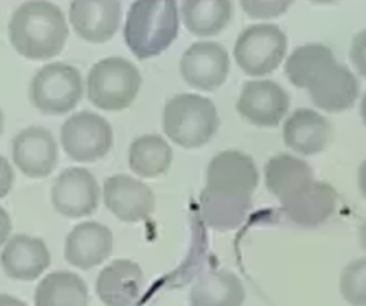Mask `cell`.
I'll return each mask as SVG.
<instances>
[{
    "label": "cell",
    "mask_w": 366,
    "mask_h": 306,
    "mask_svg": "<svg viewBox=\"0 0 366 306\" xmlns=\"http://www.w3.org/2000/svg\"><path fill=\"white\" fill-rule=\"evenodd\" d=\"M8 34L18 54L30 60H48L64 49L69 26L58 5L34 0L15 10Z\"/></svg>",
    "instance_id": "1"
},
{
    "label": "cell",
    "mask_w": 366,
    "mask_h": 306,
    "mask_svg": "<svg viewBox=\"0 0 366 306\" xmlns=\"http://www.w3.org/2000/svg\"><path fill=\"white\" fill-rule=\"evenodd\" d=\"M178 33V6L174 0H138L129 8L124 40L137 59L162 54Z\"/></svg>",
    "instance_id": "2"
},
{
    "label": "cell",
    "mask_w": 366,
    "mask_h": 306,
    "mask_svg": "<svg viewBox=\"0 0 366 306\" xmlns=\"http://www.w3.org/2000/svg\"><path fill=\"white\" fill-rule=\"evenodd\" d=\"M220 120L212 100L198 94H178L164 109V133L184 149L202 148L218 132Z\"/></svg>",
    "instance_id": "3"
},
{
    "label": "cell",
    "mask_w": 366,
    "mask_h": 306,
    "mask_svg": "<svg viewBox=\"0 0 366 306\" xmlns=\"http://www.w3.org/2000/svg\"><path fill=\"white\" fill-rule=\"evenodd\" d=\"M142 83V75L132 61L109 56L92 66L86 78L88 99L102 110L120 112L132 105Z\"/></svg>",
    "instance_id": "4"
},
{
    "label": "cell",
    "mask_w": 366,
    "mask_h": 306,
    "mask_svg": "<svg viewBox=\"0 0 366 306\" xmlns=\"http://www.w3.org/2000/svg\"><path fill=\"white\" fill-rule=\"evenodd\" d=\"M84 85L79 70L65 63L46 64L34 75L29 99L45 115H64L76 108L83 98Z\"/></svg>",
    "instance_id": "5"
},
{
    "label": "cell",
    "mask_w": 366,
    "mask_h": 306,
    "mask_svg": "<svg viewBox=\"0 0 366 306\" xmlns=\"http://www.w3.org/2000/svg\"><path fill=\"white\" fill-rule=\"evenodd\" d=\"M287 49V35L277 25L257 24L239 35L234 56L245 74L265 76L282 64Z\"/></svg>",
    "instance_id": "6"
},
{
    "label": "cell",
    "mask_w": 366,
    "mask_h": 306,
    "mask_svg": "<svg viewBox=\"0 0 366 306\" xmlns=\"http://www.w3.org/2000/svg\"><path fill=\"white\" fill-rule=\"evenodd\" d=\"M61 147L78 163L104 158L113 147V129L99 114L79 112L65 120L60 130Z\"/></svg>",
    "instance_id": "7"
},
{
    "label": "cell",
    "mask_w": 366,
    "mask_h": 306,
    "mask_svg": "<svg viewBox=\"0 0 366 306\" xmlns=\"http://www.w3.org/2000/svg\"><path fill=\"white\" fill-rule=\"evenodd\" d=\"M259 172L252 157L237 150L217 154L207 170V189L228 198L249 199L257 190Z\"/></svg>",
    "instance_id": "8"
},
{
    "label": "cell",
    "mask_w": 366,
    "mask_h": 306,
    "mask_svg": "<svg viewBox=\"0 0 366 306\" xmlns=\"http://www.w3.org/2000/svg\"><path fill=\"white\" fill-rule=\"evenodd\" d=\"M230 71L228 50L215 41L194 43L180 60V73L194 89L214 92Z\"/></svg>",
    "instance_id": "9"
},
{
    "label": "cell",
    "mask_w": 366,
    "mask_h": 306,
    "mask_svg": "<svg viewBox=\"0 0 366 306\" xmlns=\"http://www.w3.org/2000/svg\"><path fill=\"white\" fill-rule=\"evenodd\" d=\"M312 103L327 113L352 108L359 97V82L347 65L330 61L312 75L307 87Z\"/></svg>",
    "instance_id": "10"
},
{
    "label": "cell",
    "mask_w": 366,
    "mask_h": 306,
    "mask_svg": "<svg viewBox=\"0 0 366 306\" xmlns=\"http://www.w3.org/2000/svg\"><path fill=\"white\" fill-rule=\"evenodd\" d=\"M100 188L94 175L84 168L64 170L55 180L51 203L60 215L80 219L94 214L99 205Z\"/></svg>",
    "instance_id": "11"
},
{
    "label": "cell",
    "mask_w": 366,
    "mask_h": 306,
    "mask_svg": "<svg viewBox=\"0 0 366 306\" xmlns=\"http://www.w3.org/2000/svg\"><path fill=\"white\" fill-rule=\"evenodd\" d=\"M289 107V94L272 80L247 82L237 104L239 114L245 120L262 128H277Z\"/></svg>",
    "instance_id": "12"
},
{
    "label": "cell",
    "mask_w": 366,
    "mask_h": 306,
    "mask_svg": "<svg viewBox=\"0 0 366 306\" xmlns=\"http://www.w3.org/2000/svg\"><path fill=\"white\" fill-rule=\"evenodd\" d=\"M105 207L124 222L147 220L155 210V195L147 184L125 174L105 179Z\"/></svg>",
    "instance_id": "13"
},
{
    "label": "cell",
    "mask_w": 366,
    "mask_h": 306,
    "mask_svg": "<svg viewBox=\"0 0 366 306\" xmlns=\"http://www.w3.org/2000/svg\"><path fill=\"white\" fill-rule=\"evenodd\" d=\"M69 19L81 39L102 44L119 29L122 4L118 0H74L70 3Z\"/></svg>",
    "instance_id": "14"
},
{
    "label": "cell",
    "mask_w": 366,
    "mask_h": 306,
    "mask_svg": "<svg viewBox=\"0 0 366 306\" xmlns=\"http://www.w3.org/2000/svg\"><path fill=\"white\" fill-rule=\"evenodd\" d=\"M13 160L29 178H46L58 164V145L53 134L41 127H29L15 135Z\"/></svg>",
    "instance_id": "15"
},
{
    "label": "cell",
    "mask_w": 366,
    "mask_h": 306,
    "mask_svg": "<svg viewBox=\"0 0 366 306\" xmlns=\"http://www.w3.org/2000/svg\"><path fill=\"white\" fill-rule=\"evenodd\" d=\"M113 232L97 222L78 224L65 240V259L71 267L89 270L104 262L113 252Z\"/></svg>",
    "instance_id": "16"
},
{
    "label": "cell",
    "mask_w": 366,
    "mask_h": 306,
    "mask_svg": "<svg viewBox=\"0 0 366 306\" xmlns=\"http://www.w3.org/2000/svg\"><path fill=\"white\" fill-rule=\"evenodd\" d=\"M50 262L51 257L45 242L24 234L11 237L0 255L5 274L21 282L38 279L50 267Z\"/></svg>",
    "instance_id": "17"
},
{
    "label": "cell",
    "mask_w": 366,
    "mask_h": 306,
    "mask_svg": "<svg viewBox=\"0 0 366 306\" xmlns=\"http://www.w3.org/2000/svg\"><path fill=\"white\" fill-rule=\"evenodd\" d=\"M143 277L139 264L117 259L99 272L97 294L107 306H133L140 297Z\"/></svg>",
    "instance_id": "18"
},
{
    "label": "cell",
    "mask_w": 366,
    "mask_h": 306,
    "mask_svg": "<svg viewBox=\"0 0 366 306\" xmlns=\"http://www.w3.org/2000/svg\"><path fill=\"white\" fill-rule=\"evenodd\" d=\"M284 143L300 155L322 153L332 139V125L312 109H297L284 124Z\"/></svg>",
    "instance_id": "19"
},
{
    "label": "cell",
    "mask_w": 366,
    "mask_h": 306,
    "mask_svg": "<svg viewBox=\"0 0 366 306\" xmlns=\"http://www.w3.org/2000/svg\"><path fill=\"white\" fill-rule=\"evenodd\" d=\"M337 193L330 184L314 180L297 197L282 202V212L290 222L302 227H315L335 212Z\"/></svg>",
    "instance_id": "20"
},
{
    "label": "cell",
    "mask_w": 366,
    "mask_h": 306,
    "mask_svg": "<svg viewBox=\"0 0 366 306\" xmlns=\"http://www.w3.org/2000/svg\"><path fill=\"white\" fill-rule=\"evenodd\" d=\"M267 190L280 202L297 197L314 182L310 165L290 154H279L264 169Z\"/></svg>",
    "instance_id": "21"
},
{
    "label": "cell",
    "mask_w": 366,
    "mask_h": 306,
    "mask_svg": "<svg viewBox=\"0 0 366 306\" xmlns=\"http://www.w3.org/2000/svg\"><path fill=\"white\" fill-rule=\"evenodd\" d=\"M244 302L243 282L228 270L205 272L190 292L192 306H243Z\"/></svg>",
    "instance_id": "22"
},
{
    "label": "cell",
    "mask_w": 366,
    "mask_h": 306,
    "mask_svg": "<svg viewBox=\"0 0 366 306\" xmlns=\"http://www.w3.org/2000/svg\"><path fill=\"white\" fill-rule=\"evenodd\" d=\"M182 16L189 33L214 36L222 33L233 18V3L229 0H185Z\"/></svg>",
    "instance_id": "23"
},
{
    "label": "cell",
    "mask_w": 366,
    "mask_h": 306,
    "mask_svg": "<svg viewBox=\"0 0 366 306\" xmlns=\"http://www.w3.org/2000/svg\"><path fill=\"white\" fill-rule=\"evenodd\" d=\"M89 292L75 272H51L35 290V306H88Z\"/></svg>",
    "instance_id": "24"
},
{
    "label": "cell",
    "mask_w": 366,
    "mask_h": 306,
    "mask_svg": "<svg viewBox=\"0 0 366 306\" xmlns=\"http://www.w3.org/2000/svg\"><path fill=\"white\" fill-rule=\"evenodd\" d=\"M173 162V149L160 135H143L129 149V165L142 178H157L167 173Z\"/></svg>",
    "instance_id": "25"
},
{
    "label": "cell",
    "mask_w": 366,
    "mask_h": 306,
    "mask_svg": "<svg viewBox=\"0 0 366 306\" xmlns=\"http://www.w3.org/2000/svg\"><path fill=\"white\" fill-rule=\"evenodd\" d=\"M252 205V198H228L207 188L200 194V210L204 222L215 230L227 232L240 227Z\"/></svg>",
    "instance_id": "26"
},
{
    "label": "cell",
    "mask_w": 366,
    "mask_h": 306,
    "mask_svg": "<svg viewBox=\"0 0 366 306\" xmlns=\"http://www.w3.org/2000/svg\"><path fill=\"white\" fill-rule=\"evenodd\" d=\"M332 49L322 44H305L292 51L285 63L287 79L297 88L307 89L312 75L322 66L334 61Z\"/></svg>",
    "instance_id": "27"
},
{
    "label": "cell",
    "mask_w": 366,
    "mask_h": 306,
    "mask_svg": "<svg viewBox=\"0 0 366 306\" xmlns=\"http://www.w3.org/2000/svg\"><path fill=\"white\" fill-rule=\"evenodd\" d=\"M340 292L352 306L366 305V260L359 259L350 262L342 270Z\"/></svg>",
    "instance_id": "28"
},
{
    "label": "cell",
    "mask_w": 366,
    "mask_h": 306,
    "mask_svg": "<svg viewBox=\"0 0 366 306\" xmlns=\"http://www.w3.org/2000/svg\"><path fill=\"white\" fill-rule=\"evenodd\" d=\"M292 4V1H240L243 9L254 19L277 18Z\"/></svg>",
    "instance_id": "29"
},
{
    "label": "cell",
    "mask_w": 366,
    "mask_h": 306,
    "mask_svg": "<svg viewBox=\"0 0 366 306\" xmlns=\"http://www.w3.org/2000/svg\"><path fill=\"white\" fill-rule=\"evenodd\" d=\"M14 169L9 162L0 155V199L5 198L14 185Z\"/></svg>",
    "instance_id": "30"
},
{
    "label": "cell",
    "mask_w": 366,
    "mask_h": 306,
    "mask_svg": "<svg viewBox=\"0 0 366 306\" xmlns=\"http://www.w3.org/2000/svg\"><path fill=\"white\" fill-rule=\"evenodd\" d=\"M11 219L5 209L0 207V247L4 244L11 232Z\"/></svg>",
    "instance_id": "31"
},
{
    "label": "cell",
    "mask_w": 366,
    "mask_h": 306,
    "mask_svg": "<svg viewBox=\"0 0 366 306\" xmlns=\"http://www.w3.org/2000/svg\"><path fill=\"white\" fill-rule=\"evenodd\" d=\"M0 306H28V304L8 294H0Z\"/></svg>",
    "instance_id": "32"
},
{
    "label": "cell",
    "mask_w": 366,
    "mask_h": 306,
    "mask_svg": "<svg viewBox=\"0 0 366 306\" xmlns=\"http://www.w3.org/2000/svg\"><path fill=\"white\" fill-rule=\"evenodd\" d=\"M3 129H4V115H3V112L0 109V135L3 133Z\"/></svg>",
    "instance_id": "33"
}]
</instances>
